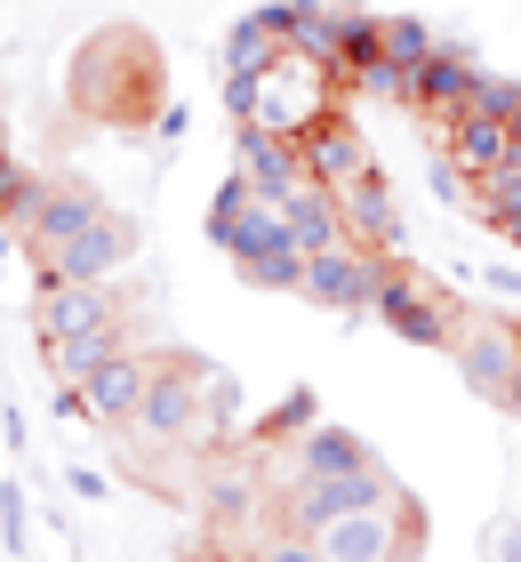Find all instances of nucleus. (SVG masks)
<instances>
[{
	"mask_svg": "<svg viewBox=\"0 0 521 562\" xmlns=\"http://www.w3.org/2000/svg\"><path fill=\"white\" fill-rule=\"evenodd\" d=\"M72 105L104 130H145V121H161L169 89H161V48H152L145 24H104L97 41H81V57L65 72Z\"/></svg>",
	"mask_w": 521,
	"mask_h": 562,
	"instance_id": "nucleus-1",
	"label": "nucleus"
},
{
	"mask_svg": "<svg viewBox=\"0 0 521 562\" xmlns=\"http://www.w3.org/2000/svg\"><path fill=\"white\" fill-rule=\"evenodd\" d=\"M24 241H33L41 273H65V281H104L128 249H137V225L113 217L89 186L72 177H48L41 186V210L24 217Z\"/></svg>",
	"mask_w": 521,
	"mask_h": 562,
	"instance_id": "nucleus-2",
	"label": "nucleus"
},
{
	"mask_svg": "<svg viewBox=\"0 0 521 562\" xmlns=\"http://www.w3.org/2000/svg\"><path fill=\"white\" fill-rule=\"evenodd\" d=\"M208 241L233 258V273L249 281V290H297L305 281V249L290 234V217H281L273 193H257L241 169L217 186V201H208Z\"/></svg>",
	"mask_w": 521,
	"mask_h": 562,
	"instance_id": "nucleus-3",
	"label": "nucleus"
},
{
	"mask_svg": "<svg viewBox=\"0 0 521 562\" xmlns=\"http://www.w3.org/2000/svg\"><path fill=\"white\" fill-rule=\"evenodd\" d=\"M337 97H346L337 65L305 57V48H281V57L257 72V105H249V121H257V130H281V137H305L321 113H337Z\"/></svg>",
	"mask_w": 521,
	"mask_h": 562,
	"instance_id": "nucleus-4",
	"label": "nucleus"
},
{
	"mask_svg": "<svg viewBox=\"0 0 521 562\" xmlns=\"http://www.w3.org/2000/svg\"><path fill=\"white\" fill-rule=\"evenodd\" d=\"M208 370L201 353H161L152 362V386H145V434L152 442H177V450H201V442H217V411H208Z\"/></svg>",
	"mask_w": 521,
	"mask_h": 562,
	"instance_id": "nucleus-5",
	"label": "nucleus"
},
{
	"mask_svg": "<svg viewBox=\"0 0 521 562\" xmlns=\"http://www.w3.org/2000/svg\"><path fill=\"white\" fill-rule=\"evenodd\" d=\"M313 547H321V562H417L426 554V506L401 491L385 506H361V515L321 522Z\"/></svg>",
	"mask_w": 521,
	"mask_h": 562,
	"instance_id": "nucleus-6",
	"label": "nucleus"
},
{
	"mask_svg": "<svg viewBox=\"0 0 521 562\" xmlns=\"http://www.w3.org/2000/svg\"><path fill=\"white\" fill-rule=\"evenodd\" d=\"M370 314L394 329L401 346H433V353H450L465 305L450 297V281H433V273H417V266L394 258V266H385V281H377V297H370Z\"/></svg>",
	"mask_w": 521,
	"mask_h": 562,
	"instance_id": "nucleus-7",
	"label": "nucleus"
},
{
	"mask_svg": "<svg viewBox=\"0 0 521 562\" xmlns=\"http://www.w3.org/2000/svg\"><path fill=\"white\" fill-rule=\"evenodd\" d=\"M450 362H457V378L482 402H498V411H506V394H513V378H521V322L513 314H474V305H465L457 338H450Z\"/></svg>",
	"mask_w": 521,
	"mask_h": 562,
	"instance_id": "nucleus-8",
	"label": "nucleus"
},
{
	"mask_svg": "<svg viewBox=\"0 0 521 562\" xmlns=\"http://www.w3.org/2000/svg\"><path fill=\"white\" fill-rule=\"evenodd\" d=\"M385 266H394V258H377V249H361V241H329V249H305V281H297V297L329 305V314H361V305L377 297Z\"/></svg>",
	"mask_w": 521,
	"mask_h": 562,
	"instance_id": "nucleus-9",
	"label": "nucleus"
},
{
	"mask_svg": "<svg viewBox=\"0 0 521 562\" xmlns=\"http://www.w3.org/2000/svg\"><path fill=\"white\" fill-rule=\"evenodd\" d=\"M482 89V57L465 41H433V57L409 72V113L417 121H457Z\"/></svg>",
	"mask_w": 521,
	"mask_h": 562,
	"instance_id": "nucleus-10",
	"label": "nucleus"
},
{
	"mask_svg": "<svg viewBox=\"0 0 521 562\" xmlns=\"http://www.w3.org/2000/svg\"><path fill=\"white\" fill-rule=\"evenodd\" d=\"M426 130H433L441 161H450L465 186H482V177H498V169L513 161V121H498V113H474V105H465L457 121H426Z\"/></svg>",
	"mask_w": 521,
	"mask_h": 562,
	"instance_id": "nucleus-11",
	"label": "nucleus"
},
{
	"mask_svg": "<svg viewBox=\"0 0 521 562\" xmlns=\"http://www.w3.org/2000/svg\"><path fill=\"white\" fill-rule=\"evenodd\" d=\"M337 225H346V241L377 249V258H401V201H394V177L370 169V177H353V186H337Z\"/></svg>",
	"mask_w": 521,
	"mask_h": 562,
	"instance_id": "nucleus-12",
	"label": "nucleus"
},
{
	"mask_svg": "<svg viewBox=\"0 0 521 562\" xmlns=\"http://www.w3.org/2000/svg\"><path fill=\"white\" fill-rule=\"evenodd\" d=\"M145 386H152V362H145L137 346H121L113 362L89 370L72 394H81V418H97V426H113V434H121V426H137V418H145Z\"/></svg>",
	"mask_w": 521,
	"mask_h": 562,
	"instance_id": "nucleus-13",
	"label": "nucleus"
},
{
	"mask_svg": "<svg viewBox=\"0 0 521 562\" xmlns=\"http://www.w3.org/2000/svg\"><path fill=\"white\" fill-rule=\"evenodd\" d=\"M297 153H305V177H313V186H329V193H337V186H353V177H370V169H377V153H370V137L353 130V113H346V105L313 121V130L297 137Z\"/></svg>",
	"mask_w": 521,
	"mask_h": 562,
	"instance_id": "nucleus-14",
	"label": "nucleus"
},
{
	"mask_svg": "<svg viewBox=\"0 0 521 562\" xmlns=\"http://www.w3.org/2000/svg\"><path fill=\"white\" fill-rule=\"evenodd\" d=\"M113 314H128L121 290H104V281H65V273H48V281H41V305H33V322H41V338H48V346L81 338V329L113 322Z\"/></svg>",
	"mask_w": 521,
	"mask_h": 562,
	"instance_id": "nucleus-15",
	"label": "nucleus"
},
{
	"mask_svg": "<svg viewBox=\"0 0 521 562\" xmlns=\"http://www.w3.org/2000/svg\"><path fill=\"white\" fill-rule=\"evenodd\" d=\"M233 130H241V137H233V169H241L257 193H273V201H281V193H290L297 177H305V153H297V137L257 130V121H233Z\"/></svg>",
	"mask_w": 521,
	"mask_h": 562,
	"instance_id": "nucleus-16",
	"label": "nucleus"
},
{
	"mask_svg": "<svg viewBox=\"0 0 521 562\" xmlns=\"http://www.w3.org/2000/svg\"><path fill=\"white\" fill-rule=\"evenodd\" d=\"M281 48H290V0H265L225 33V72H265Z\"/></svg>",
	"mask_w": 521,
	"mask_h": 562,
	"instance_id": "nucleus-17",
	"label": "nucleus"
},
{
	"mask_svg": "<svg viewBox=\"0 0 521 562\" xmlns=\"http://www.w3.org/2000/svg\"><path fill=\"white\" fill-rule=\"evenodd\" d=\"M361 467H377V450L353 426H329V418H313L297 434V458H290V474H361Z\"/></svg>",
	"mask_w": 521,
	"mask_h": 562,
	"instance_id": "nucleus-18",
	"label": "nucleus"
},
{
	"mask_svg": "<svg viewBox=\"0 0 521 562\" xmlns=\"http://www.w3.org/2000/svg\"><path fill=\"white\" fill-rule=\"evenodd\" d=\"M281 217H290L297 249H329V241H346V225H337V193H329V186H313V177H297V186L281 193Z\"/></svg>",
	"mask_w": 521,
	"mask_h": 562,
	"instance_id": "nucleus-19",
	"label": "nucleus"
},
{
	"mask_svg": "<svg viewBox=\"0 0 521 562\" xmlns=\"http://www.w3.org/2000/svg\"><path fill=\"white\" fill-rule=\"evenodd\" d=\"M121 346H128V314L97 322V329H81V338H65V346H48V362H57V386H81V378L104 370Z\"/></svg>",
	"mask_w": 521,
	"mask_h": 562,
	"instance_id": "nucleus-20",
	"label": "nucleus"
},
{
	"mask_svg": "<svg viewBox=\"0 0 521 562\" xmlns=\"http://www.w3.org/2000/svg\"><path fill=\"white\" fill-rule=\"evenodd\" d=\"M474 210H482V217H489V225H498V234L521 249V153H513L498 177H482V186H474Z\"/></svg>",
	"mask_w": 521,
	"mask_h": 562,
	"instance_id": "nucleus-21",
	"label": "nucleus"
},
{
	"mask_svg": "<svg viewBox=\"0 0 521 562\" xmlns=\"http://www.w3.org/2000/svg\"><path fill=\"white\" fill-rule=\"evenodd\" d=\"M426 57H433V33H426L417 16H377V65H394L401 81H409Z\"/></svg>",
	"mask_w": 521,
	"mask_h": 562,
	"instance_id": "nucleus-22",
	"label": "nucleus"
},
{
	"mask_svg": "<svg viewBox=\"0 0 521 562\" xmlns=\"http://www.w3.org/2000/svg\"><path fill=\"white\" fill-rule=\"evenodd\" d=\"M41 186H48V177H33V169H16L9 153H0V217H9L16 234H24V217L41 210Z\"/></svg>",
	"mask_w": 521,
	"mask_h": 562,
	"instance_id": "nucleus-23",
	"label": "nucleus"
},
{
	"mask_svg": "<svg viewBox=\"0 0 521 562\" xmlns=\"http://www.w3.org/2000/svg\"><path fill=\"white\" fill-rule=\"evenodd\" d=\"M249 562H321V547H313V530H290V522H273L265 539L249 547Z\"/></svg>",
	"mask_w": 521,
	"mask_h": 562,
	"instance_id": "nucleus-24",
	"label": "nucleus"
},
{
	"mask_svg": "<svg viewBox=\"0 0 521 562\" xmlns=\"http://www.w3.org/2000/svg\"><path fill=\"white\" fill-rule=\"evenodd\" d=\"M474 113H498V121H513V113H521V81H498V72H482Z\"/></svg>",
	"mask_w": 521,
	"mask_h": 562,
	"instance_id": "nucleus-25",
	"label": "nucleus"
},
{
	"mask_svg": "<svg viewBox=\"0 0 521 562\" xmlns=\"http://www.w3.org/2000/svg\"><path fill=\"white\" fill-rule=\"evenodd\" d=\"M482 554H489V562H521V515H498V522H489V530H482Z\"/></svg>",
	"mask_w": 521,
	"mask_h": 562,
	"instance_id": "nucleus-26",
	"label": "nucleus"
},
{
	"mask_svg": "<svg viewBox=\"0 0 521 562\" xmlns=\"http://www.w3.org/2000/svg\"><path fill=\"white\" fill-rule=\"evenodd\" d=\"M513 153H521V113H513Z\"/></svg>",
	"mask_w": 521,
	"mask_h": 562,
	"instance_id": "nucleus-27",
	"label": "nucleus"
},
{
	"mask_svg": "<svg viewBox=\"0 0 521 562\" xmlns=\"http://www.w3.org/2000/svg\"><path fill=\"white\" fill-rule=\"evenodd\" d=\"M0 153H9V121H0Z\"/></svg>",
	"mask_w": 521,
	"mask_h": 562,
	"instance_id": "nucleus-28",
	"label": "nucleus"
}]
</instances>
